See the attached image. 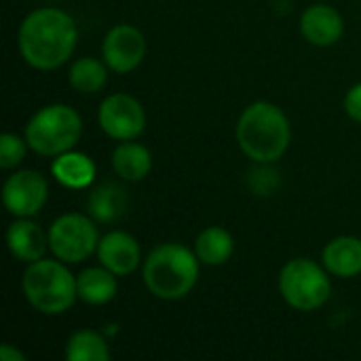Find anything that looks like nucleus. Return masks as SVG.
I'll return each mask as SVG.
<instances>
[{
  "mask_svg": "<svg viewBox=\"0 0 361 361\" xmlns=\"http://www.w3.org/2000/svg\"><path fill=\"white\" fill-rule=\"evenodd\" d=\"M292 140V127L286 112L271 102L250 104L237 121V142L254 163L269 165L279 161Z\"/></svg>",
  "mask_w": 361,
  "mask_h": 361,
  "instance_id": "f03ea898",
  "label": "nucleus"
},
{
  "mask_svg": "<svg viewBox=\"0 0 361 361\" xmlns=\"http://www.w3.org/2000/svg\"><path fill=\"white\" fill-rule=\"evenodd\" d=\"M233 252H235V239L222 226L205 228L195 241V254L201 260V264L207 267H220L228 262Z\"/></svg>",
  "mask_w": 361,
  "mask_h": 361,
  "instance_id": "a211bd4d",
  "label": "nucleus"
},
{
  "mask_svg": "<svg viewBox=\"0 0 361 361\" xmlns=\"http://www.w3.org/2000/svg\"><path fill=\"white\" fill-rule=\"evenodd\" d=\"M51 173L61 186L72 188V190H80V188H87V186L93 184V180H95V163L82 152L68 150V152L53 159Z\"/></svg>",
  "mask_w": 361,
  "mask_h": 361,
  "instance_id": "2eb2a0df",
  "label": "nucleus"
},
{
  "mask_svg": "<svg viewBox=\"0 0 361 361\" xmlns=\"http://www.w3.org/2000/svg\"><path fill=\"white\" fill-rule=\"evenodd\" d=\"M302 36L315 47L336 44L345 32L343 15L328 4H313L300 17Z\"/></svg>",
  "mask_w": 361,
  "mask_h": 361,
  "instance_id": "f8f14e48",
  "label": "nucleus"
},
{
  "mask_svg": "<svg viewBox=\"0 0 361 361\" xmlns=\"http://www.w3.org/2000/svg\"><path fill=\"white\" fill-rule=\"evenodd\" d=\"M97 260L102 267H106L108 271H112L118 277L131 275L142 260V252L140 245L135 241V237H131L125 231H110L99 239L97 245Z\"/></svg>",
  "mask_w": 361,
  "mask_h": 361,
  "instance_id": "9b49d317",
  "label": "nucleus"
},
{
  "mask_svg": "<svg viewBox=\"0 0 361 361\" xmlns=\"http://www.w3.org/2000/svg\"><path fill=\"white\" fill-rule=\"evenodd\" d=\"M118 275H114L112 271H108L106 267H89L85 269L78 277H76V290H78V300L93 305V307H102L108 305L110 300H114L116 292H118Z\"/></svg>",
  "mask_w": 361,
  "mask_h": 361,
  "instance_id": "dca6fc26",
  "label": "nucleus"
},
{
  "mask_svg": "<svg viewBox=\"0 0 361 361\" xmlns=\"http://www.w3.org/2000/svg\"><path fill=\"white\" fill-rule=\"evenodd\" d=\"M112 169L121 180L140 182L152 169V154L146 146L127 140L118 144L112 152Z\"/></svg>",
  "mask_w": 361,
  "mask_h": 361,
  "instance_id": "f3484780",
  "label": "nucleus"
},
{
  "mask_svg": "<svg viewBox=\"0 0 361 361\" xmlns=\"http://www.w3.org/2000/svg\"><path fill=\"white\" fill-rule=\"evenodd\" d=\"M281 298L296 311H317L332 294L328 269L311 258H294L279 273Z\"/></svg>",
  "mask_w": 361,
  "mask_h": 361,
  "instance_id": "423d86ee",
  "label": "nucleus"
},
{
  "mask_svg": "<svg viewBox=\"0 0 361 361\" xmlns=\"http://www.w3.org/2000/svg\"><path fill=\"white\" fill-rule=\"evenodd\" d=\"M6 245L13 258L30 264L44 258L49 250V233L44 235V231L30 218H17L15 222L8 224Z\"/></svg>",
  "mask_w": 361,
  "mask_h": 361,
  "instance_id": "ddd939ff",
  "label": "nucleus"
},
{
  "mask_svg": "<svg viewBox=\"0 0 361 361\" xmlns=\"http://www.w3.org/2000/svg\"><path fill=\"white\" fill-rule=\"evenodd\" d=\"M99 233L85 214H63L49 228V250L66 264H78L97 252Z\"/></svg>",
  "mask_w": 361,
  "mask_h": 361,
  "instance_id": "0eeeda50",
  "label": "nucleus"
},
{
  "mask_svg": "<svg viewBox=\"0 0 361 361\" xmlns=\"http://www.w3.org/2000/svg\"><path fill=\"white\" fill-rule=\"evenodd\" d=\"M49 197V184L44 176L32 169L15 171L6 178L2 186V203L15 218H32L36 216Z\"/></svg>",
  "mask_w": 361,
  "mask_h": 361,
  "instance_id": "1a4fd4ad",
  "label": "nucleus"
},
{
  "mask_svg": "<svg viewBox=\"0 0 361 361\" xmlns=\"http://www.w3.org/2000/svg\"><path fill=\"white\" fill-rule=\"evenodd\" d=\"M97 123L108 137L127 142L142 135L146 127V112L135 97L127 93H114L102 102Z\"/></svg>",
  "mask_w": 361,
  "mask_h": 361,
  "instance_id": "6e6552de",
  "label": "nucleus"
},
{
  "mask_svg": "<svg viewBox=\"0 0 361 361\" xmlns=\"http://www.w3.org/2000/svg\"><path fill=\"white\" fill-rule=\"evenodd\" d=\"M345 110H347L349 118H353L355 123H361V82L353 85V87L347 91Z\"/></svg>",
  "mask_w": 361,
  "mask_h": 361,
  "instance_id": "5701e85b",
  "label": "nucleus"
},
{
  "mask_svg": "<svg viewBox=\"0 0 361 361\" xmlns=\"http://www.w3.org/2000/svg\"><path fill=\"white\" fill-rule=\"evenodd\" d=\"M322 262L334 277H357L361 273V239L349 235L332 239L324 247Z\"/></svg>",
  "mask_w": 361,
  "mask_h": 361,
  "instance_id": "4468645a",
  "label": "nucleus"
},
{
  "mask_svg": "<svg viewBox=\"0 0 361 361\" xmlns=\"http://www.w3.org/2000/svg\"><path fill=\"white\" fill-rule=\"evenodd\" d=\"M68 361H108L110 347L106 338L95 330H78L66 343Z\"/></svg>",
  "mask_w": 361,
  "mask_h": 361,
  "instance_id": "412c9836",
  "label": "nucleus"
},
{
  "mask_svg": "<svg viewBox=\"0 0 361 361\" xmlns=\"http://www.w3.org/2000/svg\"><path fill=\"white\" fill-rule=\"evenodd\" d=\"M78 40L74 19L53 6L36 8L19 25L17 44L23 61L36 70H55L63 66Z\"/></svg>",
  "mask_w": 361,
  "mask_h": 361,
  "instance_id": "f257e3e1",
  "label": "nucleus"
},
{
  "mask_svg": "<svg viewBox=\"0 0 361 361\" xmlns=\"http://www.w3.org/2000/svg\"><path fill=\"white\" fill-rule=\"evenodd\" d=\"M82 135L80 114L66 104L40 108L25 125V142L40 157H59L72 150Z\"/></svg>",
  "mask_w": 361,
  "mask_h": 361,
  "instance_id": "39448f33",
  "label": "nucleus"
},
{
  "mask_svg": "<svg viewBox=\"0 0 361 361\" xmlns=\"http://www.w3.org/2000/svg\"><path fill=\"white\" fill-rule=\"evenodd\" d=\"M27 305L42 315H61L78 300L76 277L59 258L30 262L21 279Z\"/></svg>",
  "mask_w": 361,
  "mask_h": 361,
  "instance_id": "20e7f679",
  "label": "nucleus"
},
{
  "mask_svg": "<svg viewBox=\"0 0 361 361\" xmlns=\"http://www.w3.org/2000/svg\"><path fill=\"white\" fill-rule=\"evenodd\" d=\"M127 209V192L116 184H102L89 197V214L95 222H114Z\"/></svg>",
  "mask_w": 361,
  "mask_h": 361,
  "instance_id": "6ab92c4d",
  "label": "nucleus"
},
{
  "mask_svg": "<svg viewBox=\"0 0 361 361\" xmlns=\"http://www.w3.org/2000/svg\"><path fill=\"white\" fill-rule=\"evenodd\" d=\"M27 142H23L17 133H2L0 135V167L13 169L25 159Z\"/></svg>",
  "mask_w": 361,
  "mask_h": 361,
  "instance_id": "4be33fe9",
  "label": "nucleus"
},
{
  "mask_svg": "<svg viewBox=\"0 0 361 361\" xmlns=\"http://www.w3.org/2000/svg\"><path fill=\"white\" fill-rule=\"evenodd\" d=\"M201 260L182 243H161L144 260L142 277L148 292L161 300H180L199 281Z\"/></svg>",
  "mask_w": 361,
  "mask_h": 361,
  "instance_id": "7ed1b4c3",
  "label": "nucleus"
},
{
  "mask_svg": "<svg viewBox=\"0 0 361 361\" xmlns=\"http://www.w3.org/2000/svg\"><path fill=\"white\" fill-rule=\"evenodd\" d=\"M108 66L102 59L95 57H80L70 66L68 72V80L70 85L78 91V93H87L93 95L99 89H104L106 80H108Z\"/></svg>",
  "mask_w": 361,
  "mask_h": 361,
  "instance_id": "aec40b11",
  "label": "nucleus"
},
{
  "mask_svg": "<svg viewBox=\"0 0 361 361\" xmlns=\"http://www.w3.org/2000/svg\"><path fill=\"white\" fill-rule=\"evenodd\" d=\"M146 55V38L144 34L129 23L114 25L104 42H102V57L106 66L116 74L133 72Z\"/></svg>",
  "mask_w": 361,
  "mask_h": 361,
  "instance_id": "9d476101",
  "label": "nucleus"
},
{
  "mask_svg": "<svg viewBox=\"0 0 361 361\" xmlns=\"http://www.w3.org/2000/svg\"><path fill=\"white\" fill-rule=\"evenodd\" d=\"M0 360L2 361H25V355L15 349L13 345H2L0 347Z\"/></svg>",
  "mask_w": 361,
  "mask_h": 361,
  "instance_id": "b1692460",
  "label": "nucleus"
}]
</instances>
